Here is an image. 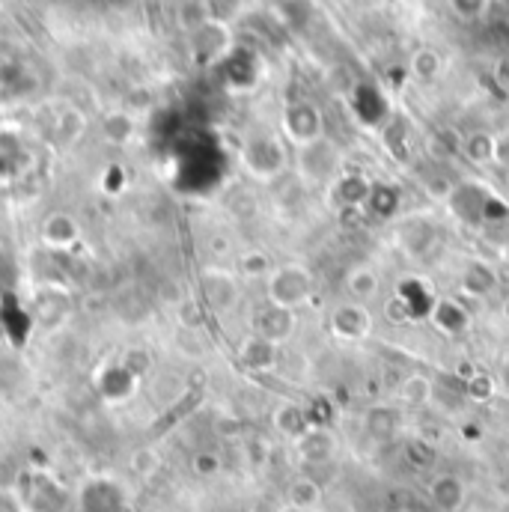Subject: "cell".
<instances>
[{"mask_svg": "<svg viewBox=\"0 0 509 512\" xmlns=\"http://www.w3.org/2000/svg\"><path fill=\"white\" fill-rule=\"evenodd\" d=\"M313 289L310 274L301 265H283L268 274V301L286 310H295L301 301H307Z\"/></svg>", "mask_w": 509, "mask_h": 512, "instance_id": "7a4b0ae2", "label": "cell"}, {"mask_svg": "<svg viewBox=\"0 0 509 512\" xmlns=\"http://www.w3.org/2000/svg\"><path fill=\"white\" fill-rule=\"evenodd\" d=\"M0 512H27L12 489H0Z\"/></svg>", "mask_w": 509, "mask_h": 512, "instance_id": "e0dca14e", "label": "cell"}, {"mask_svg": "<svg viewBox=\"0 0 509 512\" xmlns=\"http://www.w3.org/2000/svg\"><path fill=\"white\" fill-rule=\"evenodd\" d=\"M349 289H352V295H355L358 301L373 298V295L379 292V277H376L373 271L361 268V271H355V274L349 277Z\"/></svg>", "mask_w": 509, "mask_h": 512, "instance_id": "4fadbf2b", "label": "cell"}, {"mask_svg": "<svg viewBox=\"0 0 509 512\" xmlns=\"http://www.w3.org/2000/svg\"><path fill=\"white\" fill-rule=\"evenodd\" d=\"M432 396V382L423 376H411L402 382V399L405 402H426Z\"/></svg>", "mask_w": 509, "mask_h": 512, "instance_id": "9a60e30c", "label": "cell"}, {"mask_svg": "<svg viewBox=\"0 0 509 512\" xmlns=\"http://www.w3.org/2000/svg\"><path fill=\"white\" fill-rule=\"evenodd\" d=\"M39 236L48 248L54 251H69L81 242V224L75 215L69 212H51L42 224H39Z\"/></svg>", "mask_w": 509, "mask_h": 512, "instance_id": "3957f363", "label": "cell"}, {"mask_svg": "<svg viewBox=\"0 0 509 512\" xmlns=\"http://www.w3.org/2000/svg\"><path fill=\"white\" fill-rule=\"evenodd\" d=\"M507 370H509V358H507Z\"/></svg>", "mask_w": 509, "mask_h": 512, "instance_id": "ac0fdd59", "label": "cell"}, {"mask_svg": "<svg viewBox=\"0 0 509 512\" xmlns=\"http://www.w3.org/2000/svg\"><path fill=\"white\" fill-rule=\"evenodd\" d=\"M242 361H245L251 370H265V367H271V361H274V343H268V340H262V337L248 340L245 349H242Z\"/></svg>", "mask_w": 509, "mask_h": 512, "instance_id": "30bf717a", "label": "cell"}, {"mask_svg": "<svg viewBox=\"0 0 509 512\" xmlns=\"http://www.w3.org/2000/svg\"><path fill=\"white\" fill-rule=\"evenodd\" d=\"M408 459H411L414 465H420V468H429L432 459H435V450H432L426 441H411V444H408Z\"/></svg>", "mask_w": 509, "mask_h": 512, "instance_id": "2e32d148", "label": "cell"}, {"mask_svg": "<svg viewBox=\"0 0 509 512\" xmlns=\"http://www.w3.org/2000/svg\"><path fill=\"white\" fill-rule=\"evenodd\" d=\"M21 501V507L27 512H42V501H45V512H63L69 504L66 489L48 477L45 471H30L18 480V486L12 489Z\"/></svg>", "mask_w": 509, "mask_h": 512, "instance_id": "6da1fadb", "label": "cell"}, {"mask_svg": "<svg viewBox=\"0 0 509 512\" xmlns=\"http://www.w3.org/2000/svg\"><path fill=\"white\" fill-rule=\"evenodd\" d=\"M277 426H280L286 435L301 438V435L310 432V417H307L301 408H295V405H283V408L277 411Z\"/></svg>", "mask_w": 509, "mask_h": 512, "instance_id": "8fae6325", "label": "cell"}, {"mask_svg": "<svg viewBox=\"0 0 509 512\" xmlns=\"http://www.w3.org/2000/svg\"><path fill=\"white\" fill-rule=\"evenodd\" d=\"M432 319H435V325L444 328L447 334H459V331H465V325H468V313H465L456 301H438L435 310H432Z\"/></svg>", "mask_w": 509, "mask_h": 512, "instance_id": "9c48e42d", "label": "cell"}, {"mask_svg": "<svg viewBox=\"0 0 509 512\" xmlns=\"http://www.w3.org/2000/svg\"><path fill=\"white\" fill-rule=\"evenodd\" d=\"M432 504L441 512H456L465 504V486L453 474H441L432 483Z\"/></svg>", "mask_w": 509, "mask_h": 512, "instance_id": "52a82bcc", "label": "cell"}, {"mask_svg": "<svg viewBox=\"0 0 509 512\" xmlns=\"http://www.w3.org/2000/svg\"><path fill=\"white\" fill-rule=\"evenodd\" d=\"M295 328V316L292 310L286 307H277V304H268L259 316H256V334L268 343H277V340H286Z\"/></svg>", "mask_w": 509, "mask_h": 512, "instance_id": "8992f818", "label": "cell"}, {"mask_svg": "<svg viewBox=\"0 0 509 512\" xmlns=\"http://www.w3.org/2000/svg\"><path fill=\"white\" fill-rule=\"evenodd\" d=\"M331 325L346 340H364L373 331V316L364 304H340L331 316Z\"/></svg>", "mask_w": 509, "mask_h": 512, "instance_id": "5b68a950", "label": "cell"}, {"mask_svg": "<svg viewBox=\"0 0 509 512\" xmlns=\"http://www.w3.org/2000/svg\"><path fill=\"white\" fill-rule=\"evenodd\" d=\"M331 447H334V441L325 432H313L310 429L307 435H301V453L307 459H325L331 453Z\"/></svg>", "mask_w": 509, "mask_h": 512, "instance_id": "7c38bea8", "label": "cell"}, {"mask_svg": "<svg viewBox=\"0 0 509 512\" xmlns=\"http://www.w3.org/2000/svg\"><path fill=\"white\" fill-rule=\"evenodd\" d=\"M81 512H120L123 510V489L114 480L96 477L81 489Z\"/></svg>", "mask_w": 509, "mask_h": 512, "instance_id": "277c9868", "label": "cell"}, {"mask_svg": "<svg viewBox=\"0 0 509 512\" xmlns=\"http://www.w3.org/2000/svg\"><path fill=\"white\" fill-rule=\"evenodd\" d=\"M203 289H206V298H209V304L212 307H218V310H224V307H230L233 301H236V283L230 280V277H221V274H209L206 280H203Z\"/></svg>", "mask_w": 509, "mask_h": 512, "instance_id": "ba28073f", "label": "cell"}, {"mask_svg": "<svg viewBox=\"0 0 509 512\" xmlns=\"http://www.w3.org/2000/svg\"><path fill=\"white\" fill-rule=\"evenodd\" d=\"M313 504H319V486L310 483V480H301L292 486V507L295 510H310Z\"/></svg>", "mask_w": 509, "mask_h": 512, "instance_id": "5bb4252c", "label": "cell"}]
</instances>
